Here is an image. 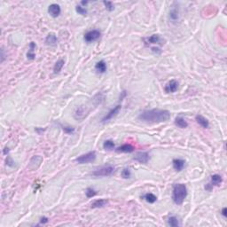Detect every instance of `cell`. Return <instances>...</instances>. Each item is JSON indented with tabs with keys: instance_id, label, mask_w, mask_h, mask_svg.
Segmentation results:
<instances>
[{
	"instance_id": "6da1fadb",
	"label": "cell",
	"mask_w": 227,
	"mask_h": 227,
	"mask_svg": "<svg viewBox=\"0 0 227 227\" xmlns=\"http://www.w3.org/2000/svg\"><path fill=\"white\" fill-rule=\"evenodd\" d=\"M170 118V113L168 110L163 109H151V110L143 111L140 116V121L147 123H160L169 121Z\"/></svg>"
},
{
	"instance_id": "7a4b0ae2",
	"label": "cell",
	"mask_w": 227,
	"mask_h": 227,
	"mask_svg": "<svg viewBox=\"0 0 227 227\" xmlns=\"http://www.w3.org/2000/svg\"><path fill=\"white\" fill-rule=\"evenodd\" d=\"M187 197V188L184 184H176L172 190V201L177 205H182Z\"/></svg>"
},
{
	"instance_id": "3957f363",
	"label": "cell",
	"mask_w": 227,
	"mask_h": 227,
	"mask_svg": "<svg viewBox=\"0 0 227 227\" xmlns=\"http://www.w3.org/2000/svg\"><path fill=\"white\" fill-rule=\"evenodd\" d=\"M115 172V168L111 165H106V166H103L99 169L94 170L92 174L93 175L94 177H109L111 175Z\"/></svg>"
},
{
	"instance_id": "277c9868",
	"label": "cell",
	"mask_w": 227,
	"mask_h": 227,
	"mask_svg": "<svg viewBox=\"0 0 227 227\" xmlns=\"http://www.w3.org/2000/svg\"><path fill=\"white\" fill-rule=\"evenodd\" d=\"M96 153L94 151L89 152L87 154H83V155H80L79 157H77L76 159V162L79 164H86V163H90L94 162L96 160Z\"/></svg>"
},
{
	"instance_id": "5b68a950",
	"label": "cell",
	"mask_w": 227,
	"mask_h": 227,
	"mask_svg": "<svg viewBox=\"0 0 227 227\" xmlns=\"http://www.w3.org/2000/svg\"><path fill=\"white\" fill-rule=\"evenodd\" d=\"M100 35H101V33H100L99 30L93 29V30H90L87 33H85V35L83 36V39L86 43L90 44V43H92V42H95V41L99 39Z\"/></svg>"
},
{
	"instance_id": "8992f818",
	"label": "cell",
	"mask_w": 227,
	"mask_h": 227,
	"mask_svg": "<svg viewBox=\"0 0 227 227\" xmlns=\"http://www.w3.org/2000/svg\"><path fill=\"white\" fill-rule=\"evenodd\" d=\"M146 45H163L164 43L163 39L160 36V35H152L143 39Z\"/></svg>"
},
{
	"instance_id": "52a82bcc",
	"label": "cell",
	"mask_w": 227,
	"mask_h": 227,
	"mask_svg": "<svg viewBox=\"0 0 227 227\" xmlns=\"http://www.w3.org/2000/svg\"><path fill=\"white\" fill-rule=\"evenodd\" d=\"M121 108H122V106L121 105H117L114 108H112L106 115L105 116L102 118V120H101V122H103V123H105V122H108V121H110L111 119L113 118V117H115L116 116H117V114L120 112L121 110Z\"/></svg>"
},
{
	"instance_id": "ba28073f",
	"label": "cell",
	"mask_w": 227,
	"mask_h": 227,
	"mask_svg": "<svg viewBox=\"0 0 227 227\" xmlns=\"http://www.w3.org/2000/svg\"><path fill=\"white\" fill-rule=\"evenodd\" d=\"M134 161L138 162L140 163H143V164H146L148 163L149 161V154L147 152H139L136 154V155L134 156Z\"/></svg>"
},
{
	"instance_id": "9c48e42d",
	"label": "cell",
	"mask_w": 227,
	"mask_h": 227,
	"mask_svg": "<svg viewBox=\"0 0 227 227\" xmlns=\"http://www.w3.org/2000/svg\"><path fill=\"white\" fill-rule=\"evenodd\" d=\"M178 89V82L176 80H170V81L165 85L164 91L166 93H174Z\"/></svg>"
},
{
	"instance_id": "30bf717a",
	"label": "cell",
	"mask_w": 227,
	"mask_h": 227,
	"mask_svg": "<svg viewBox=\"0 0 227 227\" xmlns=\"http://www.w3.org/2000/svg\"><path fill=\"white\" fill-rule=\"evenodd\" d=\"M61 12V8L58 4H52L48 7V13L53 18H57Z\"/></svg>"
},
{
	"instance_id": "8fae6325",
	"label": "cell",
	"mask_w": 227,
	"mask_h": 227,
	"mask_svg": "<svg viewBox=\"0 0 227 227\" xmlns=\"http://www.w3.org/2000/svg\"><path fill=\"white\" fill-rule=\"evenodd\" d=\"M172 165H173V169L179 172L181 170H183L185 166H186V161L183 159H174L172 161Z\"/></svg>"
},
{
	"instance_id": "7c38bea8",
	"label": "cell",
	"mask_w": 227,
	"mask_h": 227,
	"mask_svg": "<svg viewBox=\"0 0 227 227\" xmlns=\"http://www.w3.org/2000/svg\"><path fill=\"white\" fill-rule=\"evenodd\" d=\"M223 182V178L220 175L214 174L210 177V183H209L212 187H219Z\"/></svg>"
},
{
	"instance_id": "4fadbf2b",
	"label": "cell",
	"mask_w": 227,
	"mask_h": 227,
	"mask_svg": "<svg viewBox=\"0 0 227 227\" xmlns=\"http://www.w3.org/2000/svg\"><path fill=\"white\" fill-rule=\"evenodd\" d=\"M134 146H131L130 144H123L122 146L117 147L116 151L117 153H125V154H130L134 151Z\"/></svg>"
},
{
	"instance_id": "5bb4252c",
	"label": "cell",
	"mask_w": 227,
	"mask_h": 227,
	"mask_svg": "<svg viewBox=\"0 0 227 227\" xmlns=\"http://www.w3.org/2000/svg\"><path fill=\"white\" fill-rule=\"evenodd\" d=\"M195 120H196V122L199 123V125H201L202 128L208 129L210 127V122H209V120H208L206 117H204L202 116H201V115H199V116H196Z\"/></svg>"
},
{
	"instance_id": "9a60e30c",
	"label": "cell",
	"mask_w": 227,
	"mask_h": 227,
	"mask_svg": "<svg viewBox=\"0 0 227 227\" xmlns=\"http://www.w3.org/2000/svg\"><path fill=\"white\" fill-rule=\"evenodd\" d=\"M45 42V45H47L55 46L57 45V43H58V39H57V36L56 35L53 34V33H51V34H49V35H47Z\"/></svg>"
},
{
	"instance_id": "2e32d148",
	"label": "cell",
	"mask_w": 227,
	"mask_h": 227,
	"mask_svg": "<svg viewBox=\"0 0 227 227\" xmlns=\"http://www.w3.org/2000/svg\"><path fill=\"white\" fill-rule=\"evenodd\" d=\"M106 69H107L106 68V62L104 60H99L95 65V69L97 71V73H99V74H104V73H106Z\"/></svg>"
},
{
	"instance_id": "e0dca14e",
	"label": "cell",
	"mask_w": 227,
	"mask_h": 227,
	"mask_svg": "<svg viewBox=\"0 0 227 227\" xmlns=\"http://www.w3.org/2000/svg\"><path fill=\"white\" fill-rule=\"evenodd\" d=\"M36 49V45H35L34 42H31L29 44V52L27 53V58L32 60L35 58V50Z\"/></svg>"
},
{
	"instance_id": "ac0fdd59",
	"label": "cell",
	"mask_w": 227,
	"mask_h": 227,
	"mask_svg": "<svg viewBox=\"0 0 227 227\" xmlns=\"http://www.w3.org/2000/svg\"><path fill=\"white\" fill-rule=\"evenodd\" d=\"M175 125L177 126L178 128L186 129L188 127V122L183 117L178 116L175 119Z\"/></svg>"
},
{
	"instance_id": "d6986e66",
	"label": "cell",
	"mask_w": 227,
	"mask_h": 227,
	"mask_svg": "<svg viewBox=\"0 0 227 227\" xmlns=\"http://www.w3.org/2000/svg\"><path fill=\"white\" fill-rule=\"evenodd\" d=\"M64 64H65V60L63 59H58L57 61H56V63L54 64V67H53V73L54 74H59L61 69H62V68L64 67Z\"/></svg>"
},
{
	"instance_id": "ffe728a7",
	"label": "cell",
	"mask_w": 227,
	"mask_h": 227,
	"mask_svg": "<svg viewBox=\"0 0 227 227\" xmlns=\"http://www.w3.org/2000/svg\"><path fill=\"white\" fill-rule=\"evenodd\" d=\"M141 198H143L145 201H146V202H148V203L150 204L154 203V202L157 201V197H156L154 193H152V192L146 193V194H145L143 197H141Z\"/></svg>"
},
{
	"instance_id": "44dd1931",
	"label": "cell",
	"mask_w": 227,
	"mask_h": 227,
	"mask_svg": "<svg viewBox=\"0 0 227 227\" xmlns=\"http://www.w3.org/2000/svg\"><path fill=\"white\" fill-rule=\"evenodd\" d=\"M107 204V201L103 200V199H99V200H96L94 202L92 203V209H99V208H103Z\"/></svg>"
},
{
	"instance_id": "7402d4cb",
	"label": "cell",
	"mask_w": 227,
	"mask_h": 227,
	"mask_svg": "<svg viewBox=\"0 0 227 227\" xmlns=\"http://www.w3.org/2000/svg\"><path fill=\"white\" fill-rule=\"evenodd\" d=\"M168 225L171 227H177L180 225V223H179L178 218L173 215V216L169 217V219H168Z\"/></svg>"
},
{
	"instance_id": "603a6c76",
	"label": "cell",
	"mask_w": 227,
	"mask_h": 227,
	"mask_svg": "<svg viewBox=\"0 0 227 227\" xmlns=\"http://www.w3.org/2000/svg\"><path fill=\"white\" fill-rule=\"evenodd\" d=\"M115 146H115L114 141L111 140H106L105 142H104V144H103V148L105 150H107V151H111V150L115 149Z\"/></svg>"
},
{
	"instance_id": "cb8c5ba5",
	"label": "cell",
	"mask_w": 227,
	"mask_h": 227,
	"mask_svg": "<svg viewBox=\"0 0 227 227\" xmlns=\"http://www.w3.org/2000/svg\"><path fill=\"white\" fill-rule=\"evenodd\" d=\"M178 17H179L178 9L177 8H172L169 12V18L172 21H177V20H178Z\"/></svg>"
},
{
	"instance_id": "d4e9b609",
	"label": "cell",
	"mask_w": 227,
	"mask_h": 227,
	"mask_svg": "<svg viewBox=\"0 0 227 227\" xmlns=\"http://www.w3.org/2000/svg\"><path fill=\"white\" fill-rule=\"evenodd\" d=\"M85 194H86V197L87 198H92V197H94L97 194V192H96V191L94 190L93 188L88 187L87 189L85 190Z\"/></svg>"
},
{
	"instance_id": "484cf974",
	"label": "cell",
	"mask_w": 227,
	"mask_h": 227,
	"mask_svg": "<svg viewBox=\"0 0 227 227\" xmlns=\"http://www.w3.org/2000/svg\"><path fill=\"white\" fill-rule=\"evenodd\" d=\"M76 11L78 14H81V15H86L87 14V10L85 8H83L82 6H76Z\"/></svg>"
},
{
	"instance_id": "4316f807",
	"label": "cell",
	"mask_w": 227,
	"mask_h": 227,
	"mask_svg": "<svg viewBox=\"0 0 227 227\" xmlns=\"http://www.w3.org/2000/svg\"><path fill=\"white\" fill-rule=\"evenodd\" d=\"M122 177L123 178H125V179L130 178V177H131V172H130V169H128V168L123 169V170L122 171Z\"/></svg>"
},
{
	"instance_id": "83f0119b",
	"label": "cell",
	"mask_w": 227,
	"mask_h": 227,
	"mask_svg": "<svg viewBox=\"0 0 227 227\" xmlns=\"http://www.w3.org/2000/svg\"><path fill=\"white\" fill-rule=\"evenodd\" d=\"M103 4L105 5L106 10H108L109 12H112V11L115 9V6H114V5H113L112 2H109V1H104Z\"/></svg>"
},
{
	"instance_id": "f1b7e54d",
	"label": "cell",
	"mask_w": 227,
	"mask_h": 227,
	"mask_svg": "<svg viewBox=\"0 0 227 227\" xmlns=\"http://www.w3.org/2000/svg\"><path fill=\"white\" fill-rule=\"evenodd\" d=\"M63 130H64L65 132H67V133H69V134L73 133V132L75 131V129L70 128V127H64Z\"/></svg>"
},
{
	"instance_id": "f546056e",
	"label": "cell",
	"mask_w": 227,
	"mask_h": 227,
	"mask_svg": "<svg viewBox=\"0 0 227 227\" xmlns=\"http://www.w3.org/2000/svg\"><path fill=\"white\" fill-rule=\"evenodd\" d=\"M221 214H222V215L224 216V217H227V209L225 208V207L222 209Z\"/></svg>"
},
{
	"instance_id": "4dcf8cb0",
	"label": "cell",
	"mask_w": 227,
	"mask_h": 227,
	"mask_svg": "<svg viewBox=\"0 0 227 227\" xmlns=\"http://www.w3.org/2000/svg\"><path fill=\"white\" fill-rule=\"evenodd\" d=\"M46 223H48V218L47 217H45V216H43L42 218L40 219V224H46Z\"/></svg>"
},
{
	"instance_id": "1f68e13d",
	"label": "cell",
	"mask_w": 227,
	"mask_h": 227,
	"mask_svg": "<svg viewBox=\"0 0 227 227\" xmlns=\"http://www.w3.org/2000/svg\"><path fill=\"white\" fill-rule=\"evenodd\" d=\"M12 163H14L12 161V159H11L10 157L7 158V160H6V164H7V165H9V166H13V164H12Z\"/></svg>"
},
{
	"instance_id": "d6a6232c",
	"label": "cell",
	"mask_w": 227,
	"mask_h": 227,
	"mask_svg": "<svg viewBox=\"0 0 227 227\" xmlns=\"http://www.w3.org/2000/svg\"><path fill=\"white\" fill-rule=\"evenodd\" d=\"M1 52H2V55H1V56H2V59H1V61L3 62V61H4V59H5V54H4V50L2 49V50H1Z\"/></svg>"
},
{
	"instance_id": "836d02e7",
	"label": "cell",
	"mask_w": 227,
	"mask_h": 227,
	"mask_svg": "<svg viewBox=\"0 0 227 227\" xmlns=\"http://www.w3.org/2000/svg\"><path fill=\"white\" fill-rule=\"evenodd\" d=\"M88 4V1H82L81 2V5H83V6H86Z\"/></svg>"
},
{
	"instance_id": "e575fe53",
	"label": "cell",
	"mask_w": 227,
	"mask_h": 227,
	"mask_svg": "<svg viewBox=\"0 0 227 227\" xmlns=\"http://www.w3.org/2000/svg\"><path fill=\"white\" fill-rule=\"evenodd\" d=\"M8 152H9V149H8V148H6H6H5V151H4V154H6V153L8 154Z\"/></svg>"
}]
</instances>
